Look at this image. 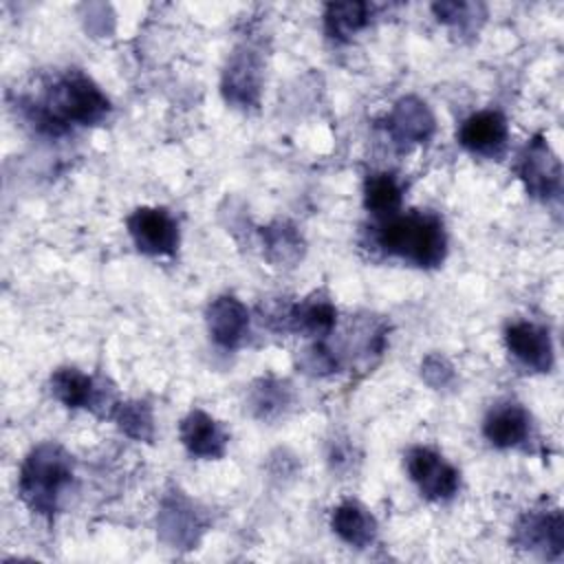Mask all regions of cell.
Returning a JSON list of instances; mask_svg holds the SVG:
<instances>
[{"mask_svg": "<svg viewBox=\"0 0 564 564\" xmlns=\"http://www.w3.org/2000/svg\"><path fill=\"white\" fill-rule=\"evenodd\" d=\"M291 401V390L284 381L262 379L253 386L249 394V405L260 419H271L280 414Z\"/></svg>", "mask_w": 564, "mask_h": 564, "instance_id": "cell-22", "label": "cell"}, {"mask_svg": "<svg viewBox=\"0 0 564 564\" xmlns=\"http://www.w3.org/2000/svg\"><path fill=\"white\" fill-rule=\"evenodd\" d=\"M300 366L311 375H324L337 368V357L322 344H315L300 355Z\"/></svg>", "mask_w": 564, "mask_h": 564, "instance_id": "cell-24", "label": "cell"}, {"mask_svg": "<svg viewBox=\"0 0 564 564\" xmlns=\"http://www.w3.org/2000/svg\"><path fill=\"white\" fill-rule=\"evenodd\" d=\"M482 434L494 447H520L531 436V416L520 403H496L485 416Z\"/></svg>", "mask_w": 564, "mask_h": 564, "instance_id": "cell-13", "label": "cell"}, {"mask_svg": "<svg viewBox=\"0 0 564 564\" xmlns=\"http://www.w3.org/2000/svg\"><path fill=\"white\" fill-rule=\"evenodd\" d=\"M112 416L128 436L139 438V441H152L154 423H152V410L148 403H143V401L119 403Z\"/></svg>", "mask_w": 564, "mask_h": 564, "instance_id": "cell-23", "label": "cell"}, {"mask_svg": "<svg viewBox=\"0 0 564 564\" xmlns=\"http://www.w3.org/2000/svg\"><path fill=\"white\" fill-rule=\"evenodd\" d=\"M35 106V121L51 132L68 126H95L104 121L110 110L108 97L79 70H70L55 79Z\"/></svg>", "mask_w": 564, "mask_h": 564, "instance_id": "cell-1", "label": "cell"}, {"mask_svg": "<svg viewBox=\"0 0 564 564\" xmlns=\"http://www.w3.org/2000/svg\"><path fill=\"white\" fill-rule=\"evenodd\" d=\"M434 115L419 97H401L388 115V132L399 145L425 143L434 134Z\"/></svg>", "mask_w": 564, "mask_h": 564, "instance_id": "cell-12", "label": "cell"}, {"mask_svg": "<svg viewBox=\"0 0 564 564\" xmlns=\"http://www.w3.org/2000/svg\"><path fill=\"white\" fill-rule=\"evenodd\" d=\"M421 372H423V377L427 379V383H432V386H447L449 381H452V377H454V372H452V366L443 359V357H438V355H432V357H427L425 361H423V366H421Z\"/></svg>", "mask_w": 564, "mask_h": 564, "instance_id": "cell-25", "label": "cell"}, {"mask_svg": "<svg viewBox=\"0 0 564 564\" xmlns=\"http://www.w3.org/2000/svg\"><path fill=\"white\" fill-rule=\"evenodd\" d=\"M513 542L529 551H542L544 555L557 557L564 546V520L557 509L553 511H529L516 529Z\"/></svg>", "mask_w": 564, "mask_h": 564, "instance_id": "cell-11", "label": "cell"}, {"mask_svg": "<svg viewBox=\"0 0 564 564\" xmlns=\"http://www.w3.org/2000/svg\"><path fill=\"white\" fill-rule=\"evenodd\" d=\"M405 467L412 482L427 500H447L460 487L456 467L430 447H412L405 456Z\"/></svg>", "mask_w": 564, "mask_h": 564, "instance_id": "cell-6", "label": "cell"}, {"mask_svg": "<svg viewBox=\"0 0 564 564\" xmlns=\"http://www.w3.org/2000/svg\"><path fill=\"white\" fill-rule=\"evenodd\" d=\"M181 441L192 456L220 458L227 449V432L203 410H192L178 425Z\"/></svg>", "mask_w": 564, "mask_h": 564, "instance_id": "cell-15", "label": "cell"}, {"mask_svg": "<svg viewBox=\"0 0 564 564\" xmlns=\"http://www.w3.org/2000/svg\"><path fill=\"white\" fill-rule=\"evenodd\" d=\"M337 319V308L324 293H313L297 302L289 311L286 328L302 333L306 337H324L333 330Z\"/></svg>", "mask_w": 564, "mask_h": 564, "instance_id": "cell-16", "label": "cell"}, {"mask_svg": "<svg viewBox=\"0 0 564 564\" xmlns=\"http://www.w3.org/2000/svg\"><path fill=\"white\" fill-rule=\"evenodd\" d=\"M51 392L66 408H86L101 414H115L117 410L106 383L73 366L57 368L51 375Z\"/></svg>", "mask_w": 564, "mask_h": 564, "instance_id": "cell-5", "label": "cell"}, {"mask_svg": "<svg viewBox=\"0 0 564 564\" xmlns=\"http://www.w3.org/2000/svg\"><path fill=\"white\" fill-rule=\"evenodd\" d=\"M205 317L212 339L225 348L240 346L249 330V311L234 295H220L212 300Z\"/></svg>", "mask_w": 564, "mask_h": 564, "instance_id": "cell-14", "label": "cell"}, {"mask_svg": "<svg viewBox=\"0 0 564 564\" xmlns=\"http://www.w3.org/2000/svg\"><path fill=\"white\" fill-rule=\"evenodd\" d=\"M73 482V458L57 443H42L29 452L20 469V498L31 511L55 513Z\"/></svg>", "mask_w": 564, "mask_h": 564, "instance_id": "cell-3", "label": "cell"}, {"mask_svg": "<svg viewBox=\"0 0 564 564\" xmlns=\"http://www.w3.org/2000/svg\"><path fill=\"white\" fill-rule=\"evenodd\" d=\"M372 15L368 2H328L324 9V31L330 40H348L361 31Z\"/></svg>", "mask_w": 564, "mask_h": 564, "instance_id": "cell-19", "label": "cell"}, {"mask_svg": "<svg viewBox=\"0 0 564 564\" xmlns=\"http://www.w3.org/2000/svg\"><path fill=\"white\" fill-rule=\"evenodd\" d=\"M432 11L438 22L452 26L458 33H471L485 20L487 9L480 2H434Z\"/></svg>", "mask_w": 564, "mask_h": 564, "instance_id": "cell-21", "label": "cell"}, {"mask_svg": "<svg viewBox=\"0 0 564 564\" xmlns=\"http://www.w3.org/2000/svg\"><path fill=\"white\" fill-rule=\"evenodd\" d=\"M505 344L522 366L535 372L553 368V341L546 328L533 322H513L505 330Z\"/></svg>", "mask_w": 564, "mask_h": 564, "instance_id": "cell-10", "label": "cell"}, {"mask_svg": "<svg viewBox=\"0 0 564 564\" xmlns=\"http://www.w3.org/2000/svg\"><path fill=\"white\" fill-rule=\"evenodd\" d=\"M364 205L379 220H388L399 214L401 185L390 172L368 174L364 183Z\"/></svg>", "mask_w": 564, "mask_h": 564, "instance_id": "cell-20", "label": "cell"}, {"mask_svg": "<svg viewBox=\"0 0 564 564\" xmlns=\"http://www.w3.org/2000/svg\"><path fill=\"white\" fill-rule=\"evenodd\" d=\"M264 256L275 267H295L304 256L302 234L286 220L271 223L262 229Z\"/></svg>", "mask_w": 564, "mask_h": 564, "instance_id": "cell-18", "label": "cell"}, {"mask_svg": "<svg viewBox=\"0 0 564 564\" xmlns=\"http://www.w3.org/2000/svg\"><path fill=\"white\" fill-rule=\"evenodd\" d=\"M333 531L350 546L364 549L377 535V520L375 516L357 500H344L333 509L330 516Z\"/></svg>", "mask_w": 564, "mask_h": 564, "instance_id": "cell-17", "label": "cell"}, {"mask_svg": "<svg viewBox=\"0 0 564 564\" xmlns=\"http://www.w3.org/2000/svg\"><path fill=\"white\" fill-rule=\"evenodd\" d=\"M126 225L132 242L145 256H172L178 247V225L167 209L139 207Z\"/></svg>", "mask_w": 564, "mask_h": 564, "instance_id": "cell-7", "label": "cell"}, {"mask_svg": "<svg viewBox=\"0 0 564 564\" xmlns=\"http://www.w3.org/2000/svg\"><path fill=\"white\" fill-rule=\"evenodd\" d=\"M377 240L386 253L423 269L438 267L447 251L443 223L430 212H408L383 220Z\"/></svg>", "mask_w": 564, "mask_h": 564, "instance_id": "cell-2", "label": "cell"}, {"mask_svg": "<svg viewBox=\"0 0 564 564\" xmlns=\"http://www.w3.org/2000/svg\"><path fill=\"white\" fill-rule=\"evenodd\" d=\"M516 172L538 200H555L562 192V163L542 134L531 137L518 154Z\"/></svg>", "mask_w": 564, "mask_h": 564, "instance_id": "cell-4", "label": "cell"}, {"mask_svg": "<svg viewBox=\"0 0 564 564\" xmlns=\"http://www.w3.org/2000/svg\"><path fill=\"white\" fill-rule=\"evenodd\" d=\"M458 141L474 154L500 156L509 141L507 119L498 110L474 112L460 123Z\"/></svg>", "mask_w": 564, "mask_h": 564, "instance_id": "cell-9", "label": "cell"}, {"mask_svg": "<svg viewBox=\"0 0 564 564\" xmlns=\"http://www.w3.org/2000/svg\"><path fill=\"white\" fill-rule=\"evenodd\" d=\"M262 90V64L251 48L231 53L223 70V95L238 108L258 106Z\"/></svg>", "mask_w": 564, "mask_h": 564, "instance_id": "cell-8", "label": "cell"}]
</instances>
